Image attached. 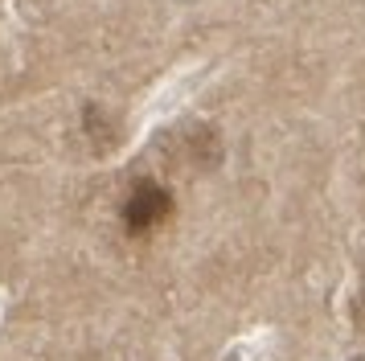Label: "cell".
<instances>
[{"instance_id": "cell-1", "label": "cell", "mask_w": 365, "mask_h": 361, "mask_svg": "<svg viewBox=\"0 0 365 361\" xmlns=\"http://www.w3.org/2000/svg\"><path fill=\"white\" fill-rule=\"evenodd\" d=\"M173 218V193L156 180H135L128 201H123V226L128 234H152L156 226H165Z\"/></svg>"}]
</instances>
